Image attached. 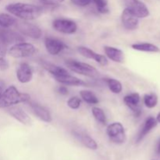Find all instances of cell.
<instances>
[{"instance_id": "obj_1", "label": "cell", "mask_w": 160, "mask_h": 160, "mask_svg": "<svg viewBox=\"0 0 160 160\" xmlns=\"http://www.w3.org/2000/svg\"><path fill=\"white\" fill-rule=\"evenodd\" d=\"M6 11L23 20H34L43 12V7L29 3H11L6 6Z\"/></svg>"}, {"instance_id": "obj_2", "label": "cell", "mask_w": 160, "mask_h": 160, "mask_svg": "<svg viewBox=\"0 0 160 160\" xmlns=\"http://www.w3.org/2000/svg\"><path fill=\"white\" fill-rule=\"evenodd\" d=\"M31 100V96L27 93H20L15 86H9L5 89L0 97V109H5L13 106L20 103L28 102Z\"/></svg>"}, {"instance_id": "obj_3", "label": "cell", "mask_w": 160, "mask_h": 160, "mask_svg": "<svg viewBox=\"0 0 160 160\" xmlns=\"http://www.w3.org/2000/svg\"><path fill=\"white\" fill-rule=\"evenodd\" d=\"M65 64L70 70H72L74 73H78V74L92 78H96L99 76V73L97 70V69L92 66L89 65V64L86 63V62H80L76 59H70L66 60Z\"/></svg>"}, {"instance_id": "obj_4", "label": "cell", "mask_w": 160, "mask_h": 160, "mask_svg": "<svg viewBox=\"0 0 160 160\" xmlns=\"http://www.w3.org/2000/svg\"><path fill=\"white\" fill-rule=\"evenodd\" d=\"M36 48L32 44L28 42H18L14 44L8 49L7 52L13 58H27L35 53Z\"/></svg>"}, {"instance_id": "obj_5", "label": "cell", "mask_w": 160, "mask_h": 160, "mask_svg": "<svg viewBox=\"0 0 160 160\" xmlns=\"http://www.w3.org/2000/svg\"><path fill=\"white\" fill-rule=\"evenodd\" d=\"M106 134L109 140L115 144L121 145L127 141L125 129L120 122H114L109 124L106 129Z\"/></svg>"}, {"instance_id": "obj_6", "label": "cell", "mask_w": 160, "mask_h": 160, "mask_svg": "<svg viewBox=\"0 0 160 160\" xmlns=\"http://www.w3.org/2000/svg\"><path fill=\"white\" fill-rule=\"evenodd\" d=\"M127 9L138 18H145L150 14L148 7L140 0H124Z\"/></svg>"}, {"instance_id": "obj_7", "label": "cell", "mask_w": 160, "mask_h": 160, "mask_svg": "<svg viewBox=\"0 0 160 160\" xmlns=\"http://www.w3.org/2000/svg\"><path fill=\"white\" fill-rule=\"evenodd\" d=\"M52 27L58 32L66 34H73L78 30L77 23L68 19H56L53 20Z\"/></svg>"}, {"instance_id": "obj_8", "label": "cell", "mask_w": 160, "mask_h": 160, "mask_svg": "<svg viewBox=\"0 0 160 160\" xmlns=\"http://www.w3.org/2000/svg\"><path fill=\"white\" fill-rule=\"evenodd\" d=\"M18 31L23 35L28 36L34 39H38L42 37V30L36 25L28 22H17L15 23Z\"/></svg>"}, {"instance_id": "obj_9", "label": "cell", "mask_w": 160, "mask_h": 160, "mask_svg": "<svg viewBox=\"0 0 160 160\" xmlns=\"http://www.w3.org/2000/svg\"><path fill=\"white\" fill-rule=\"evenodd\" d=\"M123 102L132 111L135 117H139L142 114V106H141V97L137 92L129 94L123 98Z\"/></svg>"}, {"instance_id": "obj_10", "label": "cell", "mask_w": 160, "mask_h": 160, "mask_svg": "<svg viewBox=\"0 0 160 160\" xmlns=\"http://www.w3.org/2000/svg\"><path fill=\"white\" fill-rule=\"evenodd\" d=\"M78 52L83 56L84 57L88 58V59H93L95 62H98L99 65L102 66V67H106L108 65V59L105 56L98 53L95 52V51L92 50L91 48H87L84 46H79L78 47Z\"/></svg>"}, {"instance_id": "obj_11", "label": "cell", "mask_w": 160, "mask_h": 160, "mask_svg": "<svg viewBox=\"0 0 160 160\" xmlns=\"http://www.w3.org/2000/svg\"><path fill=\"white\" fill-rule=\"evenodd\" d=\"M45 46L47 52L52 56H57L67 48V45L63 42L51 37L45 39Z\"/></svg>"}, {"instance_id": "obj_12", "label": "cell", "mask_w": 160, "mask_h": 160, "mask_svg": "<svg viewBox=\"0 0 160 160\" xmlns=\"http://www.w3.org/2000/svg\"><path fill=\"white\" fill-rule=\"evenodd\" d=\"M121 22L123 28L129 31H134L138 28V17H136L127 8L123 9L121 14Z\"/></svg>"}, {"instance_id": "obj_13", "label": "cell", "mask_w": 160, "mask_h": 160, "mask_svg": "<svg viewBox=\"0 0 160 160\" xmlns=\"http://www.w3.org/2000/svg\"><path fill=\"white\" fill-rule=\"evenodd\" d=\"M29 103V106L31 109V112L42 121L45 122V123H51L52 120V117L51 114L48 112L47 109H45L44 106H41L38 103L35 102H28Z\"/></svg>"}, {"instance_id": "obj_14", "label": "cell", "mask_w": 160, "mask_h": 160, "mask_svg": "<svg viewBox=\"0 0 160 160\" xmlns=\"http://www.w3.org/2000/svg\"><path fill=\"white\" fill-rule=\"evenodd\" d=\"M17 78L22 84L29 83L33 78V69L27 62H21L17 69Z\"/></svg>"}, {"instance_id": "obj_15", "label": "cell", "mask_w": 160, "mask_h": 160, "mask_svg": "<svg viewBox=\"0 0 160 160\" xmlns=\"http://www.w3.org/2000/svg\"><path fill=\"white\" fill-rule=\"evenodd\" d=\"M7 112L13 117L15 120L21 123L22 124L26 125V126H30L31 124V119L28 116L27 112H25L20 107L17 106H11V107L7 108Z\"/></svg>"}, {"instance_id": "obj_16", "label": "cell", "mask_w": 160, "mask_h": 160, "mask_svg": "<svg viewBox=\"0 0 160 160\" xmlns=\"http://www.w3.org/2000/svg\"><path fill=\"white\" fill-rule=\"evenodd\" d=\"M73 134L82 145L87 147L91 150H96L98 148V144L97 142L91 137L89 134L85 133L84 131L75 130L73 131Z\"/></svg>"}, {"instance_id": "obj_17", "label": "cell", "mask_w": 160, "mask_h": 160, "mask_svg": "<svg viewBox=\"0 0 160 160\" xmlns=\"http://www.w3.org/2000/svg\"><path fill=\"white\" fill-rule=\"evenodd\" d=\"M0 39L2 40L8 45L10 44H16L18 42H23V38L13 31L9 30L8 28H3L0 30Z\"/></svg>"}, {"instance_id": "obj_18", "label": "cell", "mask_w": 160, "mask_h": 160, "mask_svg": "<svg viewBox=\"0 0 160 160\" xmlns=\"http://www.w3.org/2000/svg\"><path fill=\"white\" fill-rule=\"evenodd\" d=\"M158 122L156 121V119L152 117H149L145 120V123H143L142 127L141 128L140 131H139L138 134L137 138H136V142L139 143L140 142H142L144 138H145V136L150 132V131H152L155 128L157 125Z\"/></svg>"}, {"instance_id": "obj_19", "label": "cell", "mask_w": 160, "mask_h": 160, "mask_svg": "<svg viewBox=\"0 0 160 160\" xmlns=\"http://www.w3.org/2000/svg\"><path fill=\"white\" fill-rule=\"evenodd\" d=\"M104 52L106 56L113 62L121 63L124 61V53L120 48L112 46H104Z\"/></svg>"}, {"instance_id": "obj_20", "label": "cell", "mask_w": 160, "mask_h": 160, "mask_svg": "<svg viewBox=\"0 0 160 160\" xmlns=\"http://www.w3.org/2000/svg\"><path fill=\"white\" fill-rule=\"evenodd\" d=\"M54 78L56 80V81L60 84L67 86H83L87 84L84 81L76 78V77L70 75L69 73L62 75V76L55 77Z\"/></svg>"}, {"instance_id": "obj_21", "label": "cell", "mask_w": 160, "mask_h": 160, "mask_svg": "<svg viewBox=\"0 0 160 160\" xmlns=\"http://www.w3.org/2000/svg\"><path fill=\"white\" fill-rule=\"evenodd\" d=\"M43 67L47 70L48 72H49L53 77H59V76H62V75L67 74L68 71H67L66 69L62 68V67H59L57 65H55V64L49 63V62H44L43 63Z\"/></svg>"}, {"instance_id": "obj_22", "label": "cell", "mask_w": 160, "mask_h": 160, "mask_svg": "<svg viewBox=\"0 0 160 160\" xmlns=\"http://www.w3.org/2000/svg\"><path fill=\"white\" fill-rule=\"evenodd\" d=\"M131 47L134 50H138V51L141 52H158L160 51L159 47L152 43H148V42L134 43L131 45Z\"/></svg>"}, {"instance_id": "obj_23", "label": "cell", "mask_w": 160, "mask_h": 160, "mask_svg": "<svg viewBox=\"0 0 160 160\" xmlns=\"http://www.w3.org/2000/svg\"><path fill=\"white\" fill-rule=\"evenodd\" d=\"M106 83L107 84L109 90L114 94H120L123 91V86L122 84L117 79L114 78H106Z\"/></svg>"}, {"instance_id": "obj_24", "label": "cell", "mask_w": 160, "mask_h": 160, "mask_svg": "<svg viewBox=\"0 0 160 160\" xmlns=\"http://www.w3.org/2000/svg\"><path fill=\"white\" fill-rule=\"evenodd\" d=\"M17 23V20L12 16L7 13H0V26L2 28H9Z\"/></svg>"}, {"instance_id": "obj_25", "label": "cell", "mask_w": 160, "mask_h": 160, "mask_svg": "<svg viewBox=\"0 0 160 160\" xmlns=\"http://www.w3.org/2000/svg\"><path fill=\"white\" fill-rule=\"evenodd\" d=\"M80 95H81V98H82L84 102L88 103V104L95 105L98 103V98H97L96 95H95L93 92H91V91H81V92H80Z\"/></svg>"}, {"instance_id": "obj_26", "label": "cell", "mask_w": 160, "mask_h": 160, "mask_svg": "<svg viewBox=\"0 0 160 160\" xmlns=\"http://www.w3.org/2000/svg\"><path fill=\"white\" fill-rule=\"evenodd\" d=\"M144 104L145 106L149 109H152V108L156 107V105L158 104V96L156 94L151 92V93L145 94L144 95L143 98Z\"/></svg>"}, {"instance_id": "obj_27", "label": "cell", "mask_w": 160, "mask_h": 160, "mask_svg": "<svg viewBox=\"0 0 160 160\" xmlns=\"http://www.w3.org/2000/svg\"><path fill=\"white\" fill-rule=\"evenodd\" d=\"M92 115L95 117V120L98 122V123H102V124L105 125L106 123V116L105 114L104 111L99 107H93L92 109Z\"/></svg>"}, {"instance_id": "obj_28", "label": "cell", "mask_w": 160, "mask_h": 160, "mask_svg": "<svg viewBox=\"0 0 160 160\" xmlns=\"http://www.w3.org/2000/svg\"><path fill=\"white\" fill-rule=\"evenodd\" d=\"M92 1L95 3L98 12L106 14L109 12V7H108L107 0H92Z\"/></svg>"}, {"instance_id": "obj_29", "label": "cell", "mask_w": 160, "mask_h": 160, "mask_svg": "<svg viewBox=\"0 0 160 160\" xmlns=\"http://www.w3.org/2000/svg\"><path fill=\"white\" fill-rule=\"evenodd\" d=\"M81 98H79L77 96L72 97V98H70V99L67 101V106L72 109H79L80 106H81Z\"/></svg>"}, {"instance_id": "obj_30", "label": "cell", "mask_w": 160, "mask_h": 160, "mask_svg": "<svg viewBox=\"0 0 160 160\" xmlns=\"http://www.w3.org/2000/svg\"><path fill=\"white\" fill-rule=\"evenodd\" d=\"M39 2L46 8H56L59 6V3L56 0H39Z\"/></svg>"}, {"instance_id": "obj_31", "label": "cell", "mask_w": 160, "mask_h": 160, "mask_svg": "<svg viewBox=\"0 0 160 160\" xmlns=\"http://www.w3.org/2000/svg\"><path fill=\"white\" fill-rule=\"evenodd\" d=\"M70 1L75 6H80V7H85L92 2V0H70Z\"/></svg>"}, {"instance_id": "obj_32", "label": "cell", "mask_w": 160, "mask_h": 160, "mask_svg": "<svg viewBox=\"0 0 160 160\" xmlns=\"http://www.w3.org/2000/svg\"><path fill=\"white\" fill-rule=\"evenodd\" d=\"M8 51V45L0 39V58L5 57Z\"/></svg>"}, {"instance_id": "obj_33", "label": "cell", "mask_w": 160, "mask_h": 160, "mask_svg": "<svg viewBox=\"0 0 160 160\" xmlns=\"http://www.w3.org/2000/svg\"><path fill=\"white\" fill-rule=\"evenodd\" d=\"M9 67V64L7 59H5V57L0 58V71H5V70H8Z\"/></svg>"}, {"instance_id": "obj_34", "label": "cell", "mask_w": 160, "mask_h": 160, "mask_svg": "<svg viewBox=\"0 0 160 160\" xmlns=\"http://www.w3.org/2000/svg\"><path fill=\"white\" fill-rule=\"evenodd\" d=\"M152 160H160V138L157 142L156 150H155L154 156H153Z\"/></svg>"}, {"instance_id": "obj_35", "label": "cell", "mask_w": 160, "mask_h": 160, "mask_svg": "<svg viewBox=\"0 0 160 160\" xmlns=\"http://www.w3.org/2000/svg\"><path fill=\"white\" fill-rule=\"evenodd\" d=\"M57 92L62 95H67L69 93V91L66 86H59L57 88Z\"/></svg>"}, {"instance_id": "obj_36", "label": "cell", "mask_w": 160, "mask_h": 160, "mask_svg": "<svg viewBox=\"0 0 160 160\" xmlns=\"http://www.w3.org/2000/svg\"><path fill=\"white\" fill-rule=\"evenodd\" d=\"M5 90V83L2 81H0V97L2 96V94L3 93Z\"/></svg>"}, {"instance_id": "obj_37", "label": "cell", "mask_w": 160, "mask_h": 160, "mask_svg": "<svg viewBox=\"0 0 160 160\" xmlns=\"http://www.w3.org/2000/svg\"><path fill=\"white\" fill-rule=\"evenodd\" d=\"M156 121H157L158 123H160V112L158 113L157 117H156Z\"/></svg>"}, {"instance_id": "obj_38", "label": "cell", "mask_w": 160, "mask_h": 160, "mask_svg": "<svg viewBox=\"0 0 160 160\" xmlns=\"http://www.w3.org/2000/svg\"><path fill=\"white\" fill-rule=\"evenodd\" d=\"M60 1H64V0H60Z\"/></svg>"}, {"instance_id": "obj_39", "label": "cell", "mask_w": 160, "mask_h": 160, "mask_svg": "<svg viewBox=\"0 0 160 160\" xmlns=\"http://www.w3.org/2000/svg\"><path fill=\"white\" fill-rule=\"evenodd\" d=\"M0 1H1V0H0Z\"/></svg>"}]
</instances>
